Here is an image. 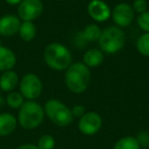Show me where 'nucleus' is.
I'll return each instance as SVG.
<instances>
[{
	"label": "nucleus",
	"instance_id": "26",
	"mask_svg": "<svg viewBox=\"0 0 149 149\" xmlns=\"http://www.w3.org/2000/svg\"><path fill=\"white\" fill-rule=\"evenodd\" d=\"M23 0H5V2L8 3L9 5H19V3Z\"/></svg>",
	"mask_w": 149,
	"mask_h": 149
},
{
	"label": "nucleus",
	"instance_id": "8",
	"mask_svg": "<svg viewBox=\"0 0 149 149\" xmlns=\"http://www.w3.org/2000/svg\"><path fill=\"white\" fill-rule=\"evenodd\" d=\"M102 127V118L97 112H85L79 120V130L87 136H92L99 132Z\"/></svg>",
	"mask_w": 149,
	"mask_h": 149
},
{
	"label": "nucleus",
	"instance_id": "6",
	"mask_svg": "<svg viewBox=\"0 0 149 149\" xmlns=\"http://www.w3.org/2000/svg\"><path fill=\"white\" fill-rule=\"evenodd\" d=\"M43 85L35 74H25L19 81V93L28 100H35L41 95Z\"/></svg>",
	"mask_w": 149,
	"mask_h": 149
},
{
	"label": "nucleus",
	"instance_id": "18",
	"mask_svg": "<svg viewBox=\"0 0 149 149\" xmlns=\"http://www.w3.org/2000/svg\"><path fill=\"white\" fill-rule=\"evenodd\" d=\"M141 145L137 138L132 136L124 137L114 144L113 149H140Z\"/></svg>",
	"mask_w": 149,
	"mask_h": 149
},
{
	"label": "nucleus",
	"instance_id": "16",
	"mask_svg": "<svg viewBox=\"0 0 149 149\" xmlns=\"http://www.w3.org/2000/svg\"><path fill=\"white\" fill-rule=\"evenodd\" d=\"M36 34H37V29H36V26L33 24V22H23L21 24L19 35L23 41L31 42L36 37Z\"/></svg>",
	"mask_w": 149,
	"mask_h": 149
},
{
	"label": "nucleus",
	"instance_id": "9",
	"mask_svg": "<svg viewBox=\"0 0 149 149\" xmlns=\"http://www.w3.org/2000/svg\"><path fill=\"white\" fill-rule=\"evenodd\" d=\"M111 17L116 27H128L134 19V10L128 3H118L114 6Z\"/></svg>",
	"mask_w": 149,
	"mask_h": 149
},
{
	"label": "nucleus",
	"instance_id": "2",
	"mask_svg": "<svg viewBox=\"0 0 149 149\" xmlns=\"http://www.w3.org/2000/svg\"><path fill=\"white\" fill-rule=\"evenodd\" d=\"M44 60L52 70H63L72 64V53L62 44L51 43L44 50Z\"/></svg>",
	"mask_w": 149,
	"mask_h": 149
},
{
	"label": "nucleus",
	"instance_id": "20",
	"mask_svg": "<svg viewBox=\"0 0 149 149\" xmlns=\"http://www.w3.org/2000/svg\"><path fill=\"white\" fill-rule=\"evenodd\" d=\"M6 103L10 108L17 109L24 104V97L19 92L11 91L6 97Z\"/></svg>",
	"mask_w": 149,
	"mask_h": 149
},
{
	"label": "nucleus",
	"instance_id": "21",
	"mask_svg": "<svg viewBox=\"0 0 149 149\" xmlns=\"http://www.w3.org/2000/svg\"><path fill=\"white\" fill-rule=\"evenodd\" d=\"M37 146L39 149H53L55 146V140L51 135H43L38 140Z\"/></svg>",
	"mask_w": 149,
	"mask_h": 149
},
{
	"label": "nucleus",
	"instance_id": "3",
	"mask_svg": "<svg viewBox=\"0 0 149 149\" xmlns=\"http://www.w3.org/2000/svg\"><path fill=\"white\" fill-rule=\"evenodd\" d=\"M44 108L34 100H28L21 106L17 123L27 130L37 128L44 120Z\"/></svg>",
	"mask_w": 149,
	"mask_h": 149
},
{
	"label": "nucleus",
	"instance_id": "17",
	"mask_svg": "<svg viewBox=\"0 0 149 149\" xmlns=\"http://www.w3.org/2000/svg\"><path fill=\"white\" fill-rule=\"evenodd\" d=\"M101 29L95 24H90L82 31L81 36L83 40L87 42H95L98 41L101 35Z\"/></svg>",
	"mask_w": 149,
	"mask_h": 149
},
{
	"label": "nucleus",
	"instance_id": "24",
	"mask_svg": "<svg viewBox=\"0 0 149 149\" xmlns=\"http://www.w3.org/2000/svg\"><path fill=\"white\" fill-rule=\"evenodd\" d=\"M72 113L74 118H82L85 114V107L82 105H76L72 109Z\"/></svg>",
	"mask_w": 149,
	"mask_h": 149
},
{
	"label": "nucleus",
	"instance_id": "5",
	"mask_svg": "<svg viewBox=\"0 0 149 149\" xmlns=\"http://www.w3.org/2000/svg\"><path fill=\"white\" fill-rule=\"evenodd\" d=\"M44 113L58 127H66L74 120L72 110L65 104L56 99H50L46 102L44 105Z\"/></svg>",
	"mask_w": 149,
	"mask_h": 149
},
{
	"label": "nucleus",
	"instance_id": "14",
	"mask_svg": "<svg viewBox=\"0 0 149 149\" xmlns=\"http://www.w3.org/2000/svg\"><path fill=\"white\" fill-rule=\"evenodd\" d=\"M17 63L15 52L5 46L0 45V72L10 70Z\"/></svg>",
	"mask_w": 149,
	"mask_h": 149
},
{
	"label": "nucleus",
	"instance_id": "15",
	"mask_svg": "<svg viewBox=\"0 0 149 149\" xmlns=\"http://www.w3.org/2000/svg\"><path fill=\"white\" fill-rule=\"evenodd\" d=\"M104 55L100 49H89L83 56V63L88 68H97L103 62Z\"/></svg>",
	"mask_w": 149,
	"mask_h": 149
},
{
	"label": "nucleus",
	"instance_id": "19",
	"mask_svg": "<svg viewBox=\"0 0 149 149\" xmlns=\"http://www.w3.org/2000/svg\"><path fill=\"white\" fill-rule=\"evenodd\" d=\"M136 48L140 54L149 57V33H145L138 38L136 42Z\"/></svg>",
	"mask_w": 149,
	"mask_h": 149
},
{
	"label": "nucleus",
	"instance_id": "10",
	"mask_svg": "<svg viewBox=\"0 0 149 149\" xmlns=\"http://www.w3.org/2000/svg\"><path fill=\"white\" fill-rule=\"evenodd\" d=\"M88 13L95 22H105L111 17V10L102 0H92L88 4Z\"/></svg>",
	"mask_w": 149,
	"mask_h": 149
},
{
	"label": "nucleus",
	"instance_id": "25",
	"mask_svg": "<svg viewBox=\"0 0 149 149\" xmlns=\"http://www.w3.org/2000/svg\"><path fill=\"white\" fill-rule=\"evenodd\" d=\"M17 149H39L38 146L34 144H24V145H21Z\"/></svg>",
	"mask_w": 149,
	"mask_h": 149
},
{
	"label": "nucleus",
	"instance_id": "12",
	"mask_svg": "<svg viewBox=\"0 0 149 149\" xmlns=\"http://www.w3.org/2000/svg\"><path fill=\"white\" fill-rule=\"evenodd\" d=\"M19 84V76L13 70L3 72L0 76V90L4 92H11Z\"/></svg>",
	"mask_w": 149,
	"mask_h": 149
},
{
	"label": "nucleus",
	"instance_id": "11",
	"mask_svg": "<svg viewBox=\"0 0 149 149\" xmlns=\"http://www.w3.org/2000/svg\"><path fill=\"white\" fill-rule=\"evenodd\" d=\"M19 17L13 15H6L0 17V35L4 37H11L19 34L21 27Z\"/></svg>",
	"mask_w": 149,
	"mask_h": 149
},
{
	"label": "nucleus",
	"instance_id": "4",
	"mask_svg": "<svg viewBox=\"0 0 149 149\" xmlns=\"http://www.w3.org/2000/svg\"><path fill=\"white\" fill-rule=\"evenodd\" d=\"M126 43V36L120 27H108L101 32L98 40L100 50L108 54H113L122 50Z\"/></svg>",
	"mask_w": 149,
	"mask_h": 149
},
{
	"label": "nucleus",
	"instance_id": "13",
	"mask_svg": "<svg viewBox=\"0 0 149 149\" xmlns=\"http://www.w3.org/2000/svg\"><path fill=\"white\" fill-rule=\"evenodd\" d=\"M17 126V120L11 113H0V136L4 137L13 134Z\"/></svg>",
	"mask_w": 149,
	"mask_h": 149
},
{
	"label": "nucleus",
	"instance_id": "22",
	"mask_svg": "<svg viewBox=\"0 0 149 149\" xmlns=\"http://www.w3.org/2000/svg\"><path fill=\"white\" fill-rule=\"evenodd\" d=\"M137 24H138L139 28L142 31L149 33V11L148 10L139 15L138 19H137Z\"/></svg>",
	"mask_w": 149,
	"mask_h": 149
},
{
	"label": "nucleus",
	"instance_id": "23",
	"mask_svg": "<svg viewBox=\"0 0 149 149\" xmlns=\"http://www.w3.org/2000/svg\"><path fill=\"white\" fill-rule=\"evenodd\" d=\"M147 7H148V4H147L146 0H135L132 5L134 13H137L139 15L147 11Z\"/></svg>",
	"mask_w": 149,
	"mask_h": 149
},
{
	"label": "nucleus",
	"instance_id": "1",
	"mask_svg": "<svg viewBox=\"0 0 149 149\" xmlns=\"http://www.w3.org/2000/svg\"><path fill=\"white\" fill-rule=\"evenodd\" d=\"M90 70L83 62L72 63L66 68L65 85L72 93L81 94L85 92L90 84Z\"/></svg>",
	"mask_w": 149,
	"mask_h": 149
},
{
	"label": "nucleus",
	"instance_id": "7",
	"mask_svg": "<svg viewBox=\"0 0 149 149\" xmlns=\"http://www.w3.org/2000/svg\"><path fill=\"white\" fill-rule=\"evenodd\" d=\"M43 8L41 0H23L19 5L17 13L24 22H33L42 15Z\"/></svg>",
	"mask_w": 149,
	"mask_h": 149
}]
</instances>
